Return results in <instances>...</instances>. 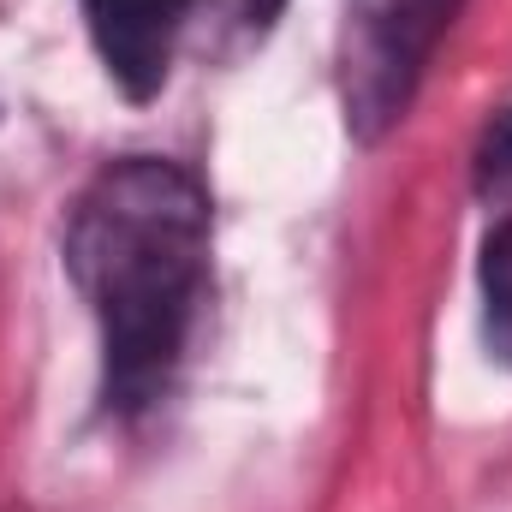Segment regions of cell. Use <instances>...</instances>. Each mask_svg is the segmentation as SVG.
I'll use <instances>...</instances> for the list:
<instances>
[{
    "mask_svg": "<svg viewBox=\"0 0 512 512\" xmlns=\"http://www.w3.org/2000/svg\"><path fill=\"white\" fill-rule=\"evenodd\" d=\"M191 6L197 0H84L96 54L131 102H149L167 84L173 48L191 30Z\"/></svg>",
    "mask_w": 512,
    "mask_h": 512,
    "instance_id": "cell-3",
    "label": "cell"
},
{
    "mask_svg": "<svg viewBox=\"0 0 512 512\" xmlns=\"http://www.w3.org/2000/svg\"><path fill=\"white\" fill-rule=\"evenodd\" d=\"M459 0H346L340 30V102L352 137L376 143L405 108L411 90L447 36Z\"/></svg>",
    "mask_w": 512,
    "mask_h": 512,
    "instance_id": "cell-2",
    "label": "cell"
},
{
    "mask_svg": "<svg viewBox=\"0 0 512 512\" xmlns=\"http://www.w3.org/2000/svg\"><path fill=\"white\" fill-rule=\"evenodd\" d=\"M477 185H483L489 197H507L512 203V108L489 126L483 149H477Z\"/></svg>",
    "mask_w": 512,
    "mask_h": 512,
    "instance_id": "cell-5",
    "label": "cell"
},
{
    "mask_svg": "<svg viewBox=\"0 0 512 512\" xmlns=\"http://www.w3.org/2000/svg\"><path fill=\"white\" fill-rule=\"evenodd\" d=\"M483 304H489V352L512 364V215L483 239Z\"/></svg>",
    "mask_w": 512,
    "mask_h": 512,
    "instance_id": "cell-4",
    "label": "cell"
},
{
    "mask_svg": "<svg viewBox=\"0 0 512 512\" xmlns=\"http://www.w3.org/2000/svg\"><path fill=\"white\" fill-rule=\"evenodd\" d=\"M66 274L102 328L108 405H155L209 286V191L161 155L108 161L72 203Z\"/></svg>",
    "mask_w": 512,
    "mask_h": 512,
    "instance_id": "cell-1",
    "label": "cell"
}]
</instances>
